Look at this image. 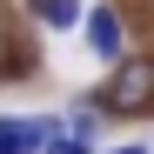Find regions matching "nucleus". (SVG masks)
<instances>
[{"label":"nucleus","instance_id":"nucleus-4","mask_svg":"<svg viewBox=\"0 0 154 154\" xmlns=\"http://www.w3.org/2000/svg\"><path fill=\"white\" fill-rule=\"evenodd\" d=\"M27 7L40 14V27H54V34L81 27V0H27Z\"/></svg>","mask_w":154,"mask_h":154},{"label":"nucleus","instance_id":"nucleus-1","mask_svg":"<svg viewBox=\"0 0 154 154\" xmlns=\"http://www.w3.org/2000/svg\"><path fill=\"white\" fill-rule=\"evenodd\" d=\"M94 107H114V114H154V54H134V60H114V81L94 94Z\"/></svg>","mask_w":154,"mask_h":154},{"label":"nucleus","instance_id":"nucleus-2","mask_svg":"<svg viewBox=\"0 0 154 154\" xmlns=\"http://www.w3.org/2000/svg\"><path fill=\"white\" fill-rule=\"evenodd\" d=\"M60 134L54 114H27V121H0V154H47V141Z\"/></svg>","mask_w":154,"mask_h":154},{"label":"nucleus","instance_id":"nucleus-6","mask_svg":"<svg viewBox=\"0 0 154 154\" xmlns=\"http://www.w3.org/2000/svg\"><path fill=\"white\" fill-rule=\"evenodd\" d=\"M20 7H27V0H20Z\"/></svg>","mask_w":154,"mask_h":154},{"label":"nucleus","instance_id":"nucleus-3","mask_svg":"<svg viewBox=\"0 0 154 154\" xmlns=\"http://www.w3.org/2000/svg\"><path fill=\"white\" fill-rule=\"evenodd\" d=\"M81 20H87V47L114 67V60H121V14H114V7H94V14H81Z\"/></svg>","mask_w":154,"mask_h":154},{"label":"nucleus","instance_id":"nucleus-5","mask_svg":"<svg viewBox=\"0 0 154 154\" xmlns=\"http://www.w3.org/2000/svg\"><path fill=\"white\" fill-rule=\"evenodd\" d=\"M114 154H147V147H114Z\"/></svg>","mask_w":154,"mask_h":154}]
</instances>
